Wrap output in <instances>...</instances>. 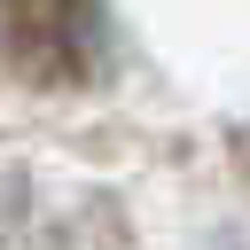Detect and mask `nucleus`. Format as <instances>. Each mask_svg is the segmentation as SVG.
<instances>
[{"label":"nucleus","instance_id":"nucleus-1","mask_svg":"<svg viewBox=\"0 0 250 250\" xmlns=\"http://www.w3.org/2000/svg\"><path fill=\"white\" fill-rule=\"evenodd\" d=\"M102 55V0H0V70H16L23 86H86Z\"/></svg>","mask_w":250,"mask_h":250}]
</instances>
